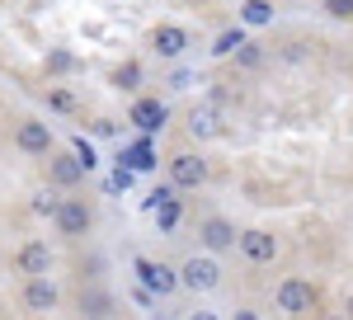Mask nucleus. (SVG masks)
Returning <instances> with one entry per match:
<instances>
[{
    "instance_id": "nucleus-1",
    "label": "nucleus",
    "mask_w": 353,
    "mask_h": 320,
    "mask_svg": "<svg viewBox=\"0 0 353 320\" xmlns=\"http://www.w3.org/2000/svg\"><path fill=\"white\" fill-rule=\"evenodd\" d=\"M217 283H221L217 259H198V254H193L189 264L179 268V288H189V292H212Z\"/></svg>"
},
{
    "instance_id": "nucleus-2",
    "label": "nucleus",
    "mask_w": 353,
    "mask_h": 320,
    "mask_svg": "<svg viewBox=\"0 0 353 320\" xmlns=\"http://www.w3.org/2000/svg\"><path fill=\"white\" fill-rule=\"evenodd\" d=\"M137 278H141V288H146V292H161V297H170L174 288H179V273H174L170 264H156V259H146V254L137 259Z\"/></svg>"
},
{
    "instance_id": "nucleus-3",
    "label": "nucleus",
    "mask_w": 353,
    "mask_h": 320,
    "mask_svg": "<svg viewBox=\"0 0 353 320\" xmlns=\"http://www.w3.org/2000/svg\"><path fill=\"white\" fill-rule=\"evenodd\" d=\"M311 306H316V288H311L306 278H288V283L278 288V311L301 316V311H311Z\"/></svg>"
},
{
    "instance_id": "nucleus-4",
    "label": "nucleus",
    "mask_w": 353,
    "mask_h": 320,
    "mask_svg": "<svg viewBox=\"0 0 353 320\" xmlns=\"http://www.w3.org/2000/svg\"><path fill=\"white\" fill-rule=\"evenodd\" d=\"M203 179H208V160H198L193 151H179L170 160V184L174 188H198Z\"/></svg>"
},
{
    "instance_id": "nucleus-5",
    "label": "nucleus",
    "mask_w": 353,
    "mask_h": 320,
    "mask_svg": "<svg viewBox=\"0 0 353 320\" xmlns=\"http://www.w3.org/2000/svg\"><path fill=\"white\" fill-rule=\"evenodd\" d=\"M236 240H241L250 264H273V259H278V240H273L269 231H241Z\"/></svg>"
},
{
    "instance_id": "nucleus-6",
    "label": "nucleus",
    "mask_w": 353,
    "mask_h": 320,
    "mask_svg": "<svg viewBox=\"0 0 353 320\" xmlns=\"http://www.w3.org/2000/svg\"><path fill=\"white\" fill-rule=\"evenodd\" d=\"M57 226H61L66 236L90 231V208H85L81 198H61V208H57Z\"/></svg>"
},
{
    "instance_id": "nucleus-7",
    "label": "nucleus",
    "mask_w": 353,
    "mask_h": 320,
    "mask_svg": "<svg viewBox=\"0 0 353 320\" xmlns=\"http://www.w3.org/2000/svg\"><path fill=\"white\" fill-rule=\"evenodd\" d=\"M19 268H24L28 278H48V268H52V250H48L43 240H28L24 250H19Z\"/></svg>"
},
{
    "instance_id": "nucleus-8",
    "label": "nucleus",
    "mask_w": 353,
    "mask_h": 320,
    "mask_svg": "<svg viewBox=\"0 0 353 320\" xmlns=\"http://www.w3.org/2000/svg\"><path fill=\"white\" fill-rule=\"evenodd\" d=\"M165 118H170V108H165L161 99H137L132 104V123L141 128V132H161Z\"/></svg>"
},
{
    "instance_id": "nucleus-9",
    "label": "nucleus",
    "mask_w": 353,
    "mask_h": 320,
    "mask_svg": "<svg viewBox=\"0 0 353 320\" xmlns=\"http://www.w3.org/2000/svg\"><path fill=\"white\" fill-rule=\"evenodd\" d=\"M14 141H19V151H28V156H43L52 146V132H48V123H19Z\"/></svg>"
},
{
    "instance_id": "nucleus-10",
    "label": "nucleus",
    "mask_w": 353,
    "mask_h": 320,
    "mask_svg": "<svg viewBox=\"0 0 353 320\" xmlns=\"http://www.w3.org/2000/svg\"><path fill=\"white\" fill-rule=\"evenodd\" d=\"M198 236H203L208 250H231V245H236V226H231V221H221V217H208V221L198 226Z\"/></svg>"
},
{
    "instance_id": "nucleus-11",
    "label": "nucleus",
    "mask_w": 353,
    "mask_h": 320,
    "mask_svg": "<svg viewBox=\"0 0 353 320\" xmlns=\"http://www.w3.org/2000/svg\"><path fill=\"white\" fill-rule=\"evenodd\" d=\"M24 306H28V311H52V306H57V288L48 283V278H28Z\"/></svg>"
},
{
    "instance_id": "nucleus-12",
    "label": "nucleus",
    "mask_w": 353,
    "mask_h": 320,
    "mask_svg": "<svg viewBox=\"0 0 353 320\" xmlns=\"http://www.w3.org/2000/svg\"><path fill=\"white\" fill-rule=\"evenodd\" d=\"M184 48H189V33L179 24H161L156 28V52L161 57H184Z\"/></svg>"
},
{
    "instance_id": "nucleus-13",
    "label": "nucleus",
    "mask_w": 353,
    "mask_h": 320,
    "mask_svg": "<svg viewBox=\"0 0 353 320\" xmlns=\"http://www.w3.org/2000/svg\"><path fill=\"white\" fill-rule=\"evenodd\" d=\"M52 179H57L61 188H76V184L85 179L81 160H76V156H57V160H52Z\"/></svg>"
},
{
    "instance_id": "nucleus-14",
    "label": "nucleus",
    "mask_w": 353,
    "mask_h": 320,
    "mask_svg": "<svg viewBox=\"0 0 353 320\" xmlns=\"http://www.w3.org/2000/svg\"><path fill=\"white\" fill-rule=\"evenodd\" d=\"M189 132L193 137H217V113H212V108H193L189 113Z\"/></svg>"
},
{
    "instance_id": "nucleus-15",
    "label": "nucleus",
    "mask_w": 353,
    "mask_h": 320,
    "mask_svg": "<svg viewBox=\"0 0 353 320\" xmlns=\"http://www.w3.org/2000/svg\"><path fill=\"white\" fill-rule=\"evenodd\" d=\"M241 19H245V24H254V28L269 24V19H273V5H269V0H245V5H241Z\"/></svg>"
},
{
    "instance_id": "nucleus-16",
    "label": "nucleus",
    "mask_w": 353,
    "mask_h": 320,
    "mask_svg": "<svg viewBox=\"0 0 353 320\" xmlns=\"http://www.w3.org/2000/svg\"><path fill=\"white\" fill-rule=\"evenodd\" d=\"M174 221H179V198L156 203V226H161V231H174Z\"/></svg>"
},
{
    "instance_id": "nucleus-17",
    "label": "nucleus",
    "mask_w": 353,
    "mask_h": 320,
    "mask_svg": "<svg viewBox=\"0 0 353 320\" xmlns=\"http://www.w3.org/2000/svg\"><path fill=\"white\" fill-rule=\"evenodd\" d=\"M123 160H128V170H151V165H156V151L141 141V146H132V151H128Z\"/></svg>"
},
{
    "instance_id": "nucleus-18",
    "label": "nucleus",
    "mask_w": 353,
    "mask_h": 320,
    "mask_svg": "<svg viewBox=\"0 0 353 320\" xmlns=\"http://www.w3.org/2000/svg\"><path fill=\"white\" fill-rule=\"evenodd\" d=\"M241 43H245V33H241V28H226L217 43H212V52H217V57H231L236 48H241Z\"/></svg>"
},
{
    "instance_id": "nucleus-19",
    "label": "nucleus",
    "mask_w": 353,
    "mask_h": 320,
    "mask_svg": "<svg viewBox=\"0 0 353 320\" xmlns=\"http://www.w3.org/2000/svg\"><path fill=\"white\" fill-rule=\"evenodd\" d=\"M137 80H141V66H137V61H128V66L113 71V85H118V90H137Z\"/></svg>"
},
{
    "instance_id": "nucleus-20",
    "label": "nucleus",
    "mask_w": 353,
    "mask_h": 320,
    "mask_svg": "<svg viewBox=\"0 0 353 320\" xmlns=\"http://www.w3.org/2000/svg\"><path fill=\"white\" fill-rule=\"evenodd\" d=\"M57 208H61V198H57L52 188H43V193L33 198V212H38V217H57Z\"/></svg>"
},
{
    "instance_id": "nucleus-21",
    "label": "nucleus",
    "mask_w": 353,
    "mask_h": 320,
    "mask_svg": "<svg viewBox=\"0 0 353 320\" xmlns=\"http://www.w3.org/2000/svg\"><path fill=\"white\" fill-rule=\"evenodd\" d=\"M236 61H241V66H250V71H254V66H259V61H264V52H259V48H254V43H241V48H236Z\"/></svg>"
},
{
    "instance_id": "nucleus-22",
    "label": "nucleus",
    "mask_w": 353,
    "mask_h": 320,
    "mask_svg": "<svg viewBox=\"0 0 353 320\" xmlns=\"http://www.w3.org/2000/svg\"><path fill=\"white\" fill-rule=\"evenodd\" d=\"M71 156L81 160V170H85V174L94 170V151H90V141H85V137H76V151H71Z\"/></svg>"
},
{
    "instance_id": "nucleus-23",
    "label": "nucleus",
    "mask_w": 353,
    "mask_h": 320,
    "mask_svg": "<svg viewBox=\"0 0 353 320\" xmlns=\"http://www.w3.org/2000/svg\"><path fill=\"white\" fill-rule=\"evenodd\" d=\"M325 10L334 19H353V0H325Z\"/></svg>"
},
{
    "instance_id": "nucleus-24",
    "label": "nucleus",
    "mask_w": 353,
    "mask_h": 320,
    "mask_svg": "<svg viewBox=\"0 0 353 320\" xmlns=\"http://www.w3.org/2000/svg\"><path fill=\"white\" fill-rule=\"evenodd\" d=\"M52 108H76V99H71L66 90H52Z\"/></svg>"
},
{
    "instance_id": "nucleus-25",
    "label": "nucleus",
    "mask_w": 353,
    "mask_h": 320,
    "mask_svg": "<svg viewBox=\"0 0 353 320\" xmlns=\"http://www.w3.org/2000/svg\"><path fill=\"white\" fill-rule=\"evenodd\" d=\"M52 71H71V57H66V52H52Z\"/></svg>"
},
{
    "instance_id": "nucleus-26",
    "label": "nucleus",
    "mask_w": 353,
    "mask_h": 320,
    "mask_svg": "<svg viewBox=\"0 0 353 320\" xmlns=\"http://www.w3.org/2000/svg\"><path fill=\"white\" fill-rule=\"evenodd\" d=\"M189 320H217V316H212V311H193Z\"/></svg>"
},
{
    "instance_id": "nucleus-27",
    "label": "nucleus",
    "mask_w": 353,
    "mask_h": 320,
    "mask_svg": "<svg viewBox=\"0 0 353 320\" xmlns=\"http://www.w3.org/2000/svg\"><path fill=\"white\" fill-rule=\"evenodd\" d=\"M236 320H254V316H250V311H236Z\"/></svg>"
},
{
    "instance_id": "nucleus-28",
    "label": "nucleus",
    "mask_w": 353,
    "mask_h": 320,
    "mask_svg": "<svg viewBox=\"0 0 353 320\" xmlns=\"http://www.w3.org/2000/svg\"><path fill=\"white\" fill-rule=\"evenodd\" d=\"M344 320H353V297H349V316H344Z\"/></svg>"
},
{
    "instance_id": "nucleus-29",
    "label": "nucleus",
    "mask_w": 353,
    "mask_h": 320,
    "mask_svg": "<svg viewBox=\"0 0 353 320\" xmlns=\"http://www.w3.org/2000/svg\"><path fill=\"white\" fill-rule=\"evenodd\" d=\"M330 320H344V316H330Z\"/></svg>"
},
{
    "instance_id": "nucleus-30",
    "label": "nucleus",
    "mask_w": 353,
    "mask_h": 320,
    "mask_svg": "<svg viewBox=\"0 0 353 320\" xmlns=\"http://www.w3.org/2000/svg\"><path fill=\"white\" fill-rule=\"evenodd\" d=\"M85 320H99V316H85Z\"/></svg>"
}]
</instances>
